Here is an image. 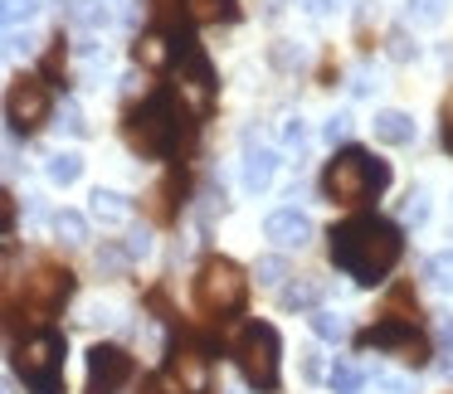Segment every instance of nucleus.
<instances>
[{
    "label": "nucleus",
    "mask_w": 453,
    "mask_h": 394,
    "mask_svg": "<svg viewBox=\"0 0 453 394\" xmlns=\"http://www.w3.org/2000/svg\"><path fill=\"white\" fill-rule=\"evenodd\" d=\"M283 141H288V147H297V151L307 147V127H303V117H288V122H283Z\"/></svg>",
    "instance_id": "obj_30"
},
{
    "label": "nucleus",
    "mask_w": 453,
    "mask_h": 394,
    "mask_svg": "<svg viewBox=\"0 0 453 394\" xmlns=\"http://www.w3.org/2000/svg\"><path fill=\"white\" fill-rule=\"evenodd\" d=\"M35 11H40L35 0H0V30H11V25H25Z\"/></svg>",
    "instance_id": "obj_27"
},
{
    "label": "nucleus",
    "mask_w": 453,
    "mask_h": 394,
    "mask_svg": "<svg viewBox=\"0 0 453 394\" xmlns=\"http://www.w3.org/2000/svg\"><path fill=\"white\" fill-rule=\"evenodd\" d=\"M312 331L322 336V341L342 345L346 336H351V322H346V316H336V312H322V307H317V312H312Z\"/></svg>",
    "instance_id": "obj_20"
},
{
    "label": "nucleus",
    "mask_w": 453,
    "mask_h": 394,
    "mask_svg": "<svg viewBox=\"0 0 453 394\" xmlns=\"http://www.w3.org/2000/svg\"><path fill=\"white\" fill-rule=\"evenodd\" d=\"M186 15L196 25H219L234 20V0H186Z\"/></svg>",
    "instance_id": "obj_19"
},
{
    "label": "nucleus",
    "mask_w": 453,
    "mask_h": 394,
    "mask_svg": "<svg viewBox=\"0 0 453 394\" xmlns=\"http://www.w3.org/2000/svg\"><path fill=\"white\" fill-rule=\"evenodd\" d=\"M54 234H59L64 244H88V219H83L79 209H59V215H54Z\"/></svg>",
    "instance_id": "obj_21"
},
{
    "label": "nucleus",
    "mask_w": 453,
    "mask_h": 394,
    "mask_svg": "<svg viewBox=\"0 0 453 394\" xmlns=\"http://www.w3.org/2000/svg\"><path fill=\"white\" fill-rule=\"evenodd\" d=\"M73 292V273L69 268H35V277L25 283V307L30 312H54L64 307Z\"/></svg>",
    "instance_id": "obj_11"
},
{
    "label": "nucleus",
    "mask_w": 453,
    "mask_h": 394,
    "mask_svg": "<svg viewBox=\"0 0 453 394\" xmlns=\"http://www.w3.org/2000/svg\"><path fill=\"white\" fill-rule=\"evenodd\" d=\"M180 132H186V112H180L176 93L171 88H157L151 98H142L137 108L127 112V122H122V137H127V147L137 151V156H171V151L180 147Z\"/></svg>",
    "instance_id": "obj_2"
},
{
    "label": "nucleus",
    "mask_w": 453,
    "mask_h": 394,
    "mask_svg": "<svg viewBox=\"0 0 453 394\" xmlns=\"http://www.w3.org/2000/svg\"><path fill=\"white\" fill-rule=\"evenodd\" d=\"M273 176H278V151L249 141L244 147V190L249 195H264V190L273 186Z\"/></svg>",
    "instance_id": "obj_13"
},
{
    "label": "nucleus",
    "mask_w": 453,
    "mask_h": 394,
    "mask_svg": "<svg viewBox=\"0 0 453 394\" xmlns=\"http://www.w3.org/2000/svg\"><path fill=\"white\" fill-rule=\"evenodd\" d=\"M385 186H390V166L380 156H371L365 147L336 151L322 170V200H332V205H365Z\"/></svg>",
    "instance_id": "obj_3"
},
{
    "label": "nucleus",
    "mask_w": 453,
    "mask_h": 394,
    "mask_svg": "<svg viewBox=\"0 0 453 394\" xmlns=\"http://www.w3.org/2000/svg\"><path fill=\"white\" fill-rule=\"evenodd\" d=\"M400 215H404V224H414L419 229L424 219H429V190H410V195H404V205H400Z\"/></svg>",
    "instance_id": "obj_26"
},
{
    "label": "nucleus",
    "mask_w": 453,
    "mask_h": 394,
    "mask_svg": "<svg viewBox=\"0 0 453 394\" xmlns=\"http://www.w3.org/2000/svg\"><path fill=\"white\" fill-rule=\"evenodd\" d=\"M0 394H11V384H0Z\"/></svg>",
    "instance_id": "obj_42"
},
{
    "label": "nucleus",
    "mask_w": 453,
    "mask_h": 394,
    "mask_svg": "<svg viewBox=\"0 0 453 394\" xmlns=\"http://www.w3.org/2000/svg\"><path fill=\"white\" fill-rule=\"evenodd\" d=\"M365 380H371V375H365L356 360H336L332 370H326V384H332V394H356Z\"/></svg>",
    "instance_id": "obj_18"
},
{
    "label": "nucleus",
    "mask_w": 453,
    "mask_h": 394,
    "mask_svg": "<svg viewBox=\"0 0 453 394\" xmlns=\"http://www.w3.org/2000/svg\"><path fill=\"white\" fill-rule=\"evenodd\" d=\"M142 394H180V384L171 380V375H151V380L142 384Z\"/></svg>",
    "instance_id": "obj_31"
},
{
    "label": "nucleus",
    "mask_w": 453,
    "mask_h": 394,
    "mask_svg": "<svg viewBox=\"0 0 453 394\" xmlns=\"http://www.w3.org/2000/svg\"><path fill=\"white\" fill-rule=\"evenodd\" d=\"M375 384H380L385 394H410V380H404V375H375Z\"/></svg>",
    "instance_id": "obj_36"
},
{
    "label": "nucleus",
    "mask_w": 453,
    "mask_h": 394,
    "mask_svg": "<svg viewBox=\"0 0 453 394\" xmlns=\"http://www.w3.org/2000/svg\"><path fill=\"white\" fill-rule=\"evenodd\" d=\"M307 5H312L317 15H326V11H332V5H336V0H307Z\"/></svg>",
    "instance_id": "obj_40"
},
{
    "label": "nucleus",
    "mask_w": 453,
    "mask_h": 394,
    "mask_svg": "<svg viewBox=\"0 0 453 394\" xmlns=\"http://www.w3.org/2000/svg\"><path fill=\"white\" fill-rule=\"evenodd\" d=\"M249 297V277L234 258H205L196 273V307L205 316H234Z\"/></svg>",
    "instance_id": "obj_5"
},
{
    "label": "nucleus",
    "mask_w": 453,
    "mask_h": 394,
    "mask_svg": "<svg viewBox=\"0 0 453 394\" xmlns=\"http://www.w3.org/2000/svg\"><path fill=\"white\" fill-rule=\"evenodd\" d=\"M147 248H151V239H147V229H137V234H132V239H127V258H142V254H147Z\"/></svg>",
    "instance_id": "obj_38"
},
{
    "label": "nucleus",
    "mask_w": 453,
    "mask_h": 394,
    "mask_svg": "<svg viewBox=\"0 0 453 394\" xmlns=\"http://www.w3.org/2000/svg\"><path fill=\"white\" fill-rule=\"evenodd\" d=\"M424 277H429L439 292H453V248H439V254L424 263Z\"/></svg>",
    "instance_id": "obj_23"
},
{
    "label": "nucleus",
    "mask_w": 453,
    "mask_h": 394,
    "mask_svg": "<svg viewBox=\"0 0 453 394\" xmlns=\"http://www.w3.org/2000/svg\"><path fill=\"white\" fill-rule=\"evenodd\" d=\"M385 49H390V59H414V54H419V44H410V34H404V30H395L390 34V40H385Z\"/></svg>",
    "instance_id": "obj_28"
},
{
    "label": "nucleus",
    "mask_w": 453,
    "mask_h": 394,
    "mask_svg": "<svg viewBox=\"0 0 453 394\" xmlns=\"http://www.w3.org/2000/svg\"><path fill=\"white\" fill-rule=\"evenodd\" d=\"M443 375H449V380H453V355H449V360H443Z\"/></svg>",
    "instance_id": "obj_41"
},
{
    "label": "nucleus",
    "mask_w": 453,
    "mask_h": 394,
    "mask_svg": "<svg viewBox=\"0 0 453 394\" xmlns=\"http://www.w3.org/2000/svg\"><path fill=\"white\" fill-rule=\"evenodd\" d=\"M278 297H283L288 312H317V302H322V283H317V277H293Z\"/></svg>",
    "instance_id": "obj_17"
},
{
    "label": "nucleus",
    "mask_w": 453,
    "mask_h": 394,
    "mask_svg": "<svg viewBox=\"0 0 453 394\" xmlns=\"http://www.w3.org/2000/svg\"><path fill=\"white\" fill-rule=\"evenodd\" d=\"M273 64H278V69H293V64H303V49H293V44H278V49H273Z\"/></svg>",
    "instance_id": "obj_33"
},
{
    "label": "nucleus",
    "mask_w": 453,
    "mask_h": 394,
    "mask_svg": "<svg viewBox=\"0 0 453 394\" xmlns=\"http://www.w3.org/2000/svg\"><path fill=\"white\" fill-rule=\"evenodd\" d=\"M166 375L180 384V394H210V355H205V345L176 341V345H171Z\"/></svg>",
    "instance_id": "obj_10"
},
{
    "label": "nucleus",
    "mask_w": 453,
    "mask_h": 394,
    "mask_svg": "<svg viewBox=\"0 0 453 394\" xmlns=\"http://www.w3.org/2000/svg\"><path fill=\"white\" fill-rule=\"evenodd\" d=\"M44 170H50L54 186H73V180L83 176V161L73 156V151H59V156H50V166H44Z\"/></svg>",
    "instance_id": "obj_24"
},
{
    "label": "nucleus",
    "mask_w": 453,
    "mask_h": 394,
    "mask_svg": "<svg viewBox=\"0 0 453 394\" xmlns=\"http://www.w3.org/2000/svg\"><path fill=\"white\" fill-rule=\"evenodd\" d=\"M59 127H64V132H73V137H79V132H88V122H83L79 102H64V112H59Z\"/></svg>",
    "instance_id": "obj_29"
},
{
    "label": "nucleus",
    "mask_w": 453,
    "mask_h": 394,
    "mask_svg": "<svg viewBox=\"0 0 453 394\" xmlns=\"http://www.w3.org/2000/svg\"><path fill=\"white\" fill-rule=\"evenodd\" d=\"M234 360H239V370H244V380L264 394H273L278 380H283V341H278V331L268 322L244 326V336H239V345H234Z\"/></svg>",
    "instance_id": "obj_6"
},
{
    "label": "nucleus",
    "mask_w": 453,
    "mask_h": 394,
    "mask_svg": "<svg viewBox=\"0 0 453 394\" xmlns=\"http://www.w3.org/2000/svg\"><path fill=\"white\" fill-rule=\"evenodd\" d=\"M127 380H132V355L122 351V345H93L83 394H118Z\"/></svg>",
    "instance_id": "obj_9"
},
{
    "label": "nucleus",
    "mask_w": 453,
    "mask_h": 394,
    "mask_svg": "<svg viewBox=\"0 0 453 394\" xmlns=\"http://www.w3.org/2000/svg\"><path fill=\"white\" fill-rule=\"evenodd\" d=\"M375 141H385V147H410L414 137H419V122L410 117V112H400V108H385V112H375Z\"/></svg>",
    "instance_id": "obj_14"
},
{
    "label": "nucleus",
    "mask_w": 453,
    "mask_h": 394,
    "mask_svg": "<svg viewBox=\"0 0 453 394\" xmlns=\"http://www.w3.org/2000/svg\"><path fill=\"white\" fill-rule=\"evenodd\" d=\"M404 258V234L395 219L380 215H351L332 229V263L346 277H356L361 287H375L395 273V263Z\"/></svg>",
    "instance_id": "obj_1"
},
{
    "label": "nucleus",
    "mask_w": 453,
    "mask_h": 394,
    "mask_svg": "<svg viewBox=\"0 0 453 394\" xmlns=\"http://www.w3.org/2000/svg\"><path fill=\"white\" fill-rule=\"evenodd\" d=\"M439 341L453 345V316H443V322H439Z\"/></svg>",
    "instance_id": "obj_39"
},
{
    "label": "nucleus",
    "mask_w": 453,
    "mask_h": 394,
    "mask_svg": "<svg viewBox=\"0 0 453 394\" xmlns=\"http://www.w3.org/2000/svg\"><path fill=\"white\" fill-rule=\"evenodd\" d=\"M439 122H443V147L453 151V88H449V98H443V112H439Z\"/></svg>",
    "instance_id": "obj_34"
},
{
    "label": "nucleus",
    "mask_w": 453,
    "mask_h": 394,
    "mask_svg": "<svg viewBox=\"0 0 453 394\" xmlns=\"http://www.w3.org/2000/svg\"><path fill=\"white\" fill-rule=\"evenodd\" d=\"M15 229V200H11V190H0V234H11Z\"/></svg>",
    "instance_id": "obj_32"
},
{
    "label": "nucleus",
    "mask_w": 453,
    "mask_h": 394,
    "mask_svg": "<svg viewBox=\"0 0 453 394\" xmlns=\"http://www.w3.org/2000/svg\"><path fill=\"white\" fill-rule=\"evenodd\" d=\"M30 49H35V40H30V34H11V44H5V54H15V59H25Z\"/></svg>",
    "instance_id": "obj_37"
},
{
    "label": "nucleus",
    "mask_w": 453,
    "mask_h": 394,
    "mask_svg": "<svg viewBox=\"0 0 453 394\" xmlns=\"http://www.w3.org/2000/svg\"><path fill=\"white\" fill-rule=\"evenodd\" d=\"M264 234L273 239L278 248H303L307 239H312V219H307L297 205H283V209H273V215L264 219Z\"/></svg>",
    "instance_id": "obj_12"
},
{
    "label": "nucleus",
    "mask_w": 453,
    "mask_h": 394,
    "mask_svg": "<svg viewBox=\"0 0 453 394\" xmlns=\"http://www.w3.org/2000/svg\"><path fill=\"white\" fill-rule=\"evenodd\" d=\"M5 122H11L20 137H30L35 127L50 122V88H44V79L20 73V79L5 88Z\"/></svg>",
    "instance_id": "obj_8"
},
{
    "label": "nucleus",
    "mask_w": 453,
    "mask_h": 394,
    "mask_svg": "<svg viewBox=\"0 0 453 394\" xmlns=\"http://www.w3.org/2000/svg\"><path fill=\"white\" fill-rule=\"evenodd\" d=\"M254 277H258L264 287H283V277H288V263H283L278 254H264V258L254 263Z\"/></svg>",
    "instance_id": "obj_25"
},
{
    "label": "nucleus",
    "mask_w": 453,
    "mask_h": 394,
    "mask_svg": "<svg viewBox=\"0 0 453 394\" xmlns=\"http://www.w3.org/2000/svg\"><path fill=\"white\" fill-rule=\"evenodd\" d=\"M15 375L25 380L30 394H64V336L59 331H35L15 351Z\"/></svg>",
    "instance_id": "obj_4"
},
{
    "label": "nucleus",
    "mask_w": 453,
    "mask_h": 394,
    "mask_svg": "<svg viewBox=\"0 0 453 394\" xmlns=\"http://www.w3.org/2000/svg\"><path fill=\"white\" fill-rule=\"evenodd\" d=\"M171 59H176V34L147 30L137 40V64H142V69H171Z\"/></svg>",
    "instance_id": "obj_15"
},
{
    "label": "nucleus",
    "mask_w": 453,
    "mask_h": 394,
    "mask_svg": "<svg viewBox=\"0 0 453 394\" xmlns=\"http://www.w3.org/2000/svg\"><path fill=\"white\" fill-rule=\"evenodd\" d=\"M361 345H365V351H390V355H400L404 365H414V370H419V365H429V355H434L419 326H414L410 316H395V312H385L380 322H375L371 331L361 336Z\"/></svg>",
    "instance_id": "obj_7"
},
{
    "label": "nucleus",
    "mask_w": 453,
    "mask_h": 394,
    "mask_svg": "<svg viewBox=\"0 0 453 394\" xmlns=\"http://www.w3.org/2000/svg\"><path fill=\"white\" fill-rule=\"evenodd\" d=\"M88 209L103 219V224H127V219H132V200L118 195V190H93Z\"/></svg>",
    "instance_id": "obj_16"
},
{
    "label": "nucleus",
    "mask_w": 453,
    "mask_h": 394,
    "mask_svg": "<svg viewBox=\"0 0 453 394\" xmlns=\"http://www.w3.org/2000/svg\"><path fill=\"white\" fill-rule=\"evenodd\" d=\"M449 15V0H404V20L410 25H439Z\"/></svg>",
    "instance_id": "obj_22"
},
{
    "label": "nucleus",
    "mask_w": 453,
    "mask_h": 394,
    "mask_svg": "<svg viewBox=\"0 0 453 394\" xmlns=\"http://www.w3.org/2000/svg\"><path fill=\"white\" fill-rule=\"evenodd\" d=\"M346 132H351V117H346V112H336V117L326 122V141H332V147H336V141H342Z\"/></svg>",
    "instance_id": "obj_35"
}]
</instances>
